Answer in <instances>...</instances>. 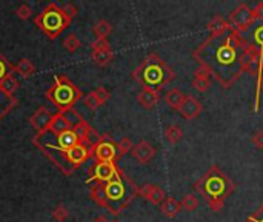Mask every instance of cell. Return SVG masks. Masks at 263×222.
<instances>
[{"mask_svg":"<svg viewBox=\"0 0 263 222\" xmlns=\"http://www.w3.org/2000/svg\"><path fill=\"white\" fill-rule=\"evenodd\" d=\"M92 33H94L96 39H108V36L112 33V25H111V22H108V20L100 19L94 24Z\"/></svg>","mask_w":263,"mask_h":222,"instance_id":"obj_28","label":"cell"},{"mask_svg":"<svg viewBox=\"0 0 263 222\" xmlns=\"http://www.w3.org/2000/svg\"><path fill=\"white\" fill-rule=\"evenodd\" d=\"M160 211L165 217L174 219L182 211V205L174 196H166V199L160 204Z\"/></svg>","mask_w":263,"mask_h":222,"instance_id":"obj_24","label":"cell"},{"mask_svg":"<svg viewBox=\"0 0 263 222\" xmlns=\"http://www.w3.org/2000/svg\"><path fill=\"white\" fill-rule=\"evenodd\" d=\"M244 37L246 40V44L260 57V67H258V73H257V76H260V74H263V22H254V25L244 34Z\"/></svg>","mask_w":263,"mask_h":222,"instance_id":"obj_12","label":"cell"},{"mask_svg":"<svg viewBox=\"0 0 263 222\" xmlns=\"http://www.w3.org/2000/svg\"><path fill=\"white\" fill-rule=\"evenodd\" d=\"M18 85L20 84H18V80L14 77V74H10L4 80H0V90H2L8 96H14L16 91L18 90Z\"/></svg>","mask_w":263,"mask_h":222,"instance_id":"obj_29","label":"cell"},{"mask_svg":"<svg viewBox=\"0 0 263 222\" xmlns=\"http://www.w3.org/2000/svg\"><path fill=\"white\" fill-rule=\"evenodd\" d=\"M228 22L231 25V28L240 34H245L256 22L254 19V13L252 8L248 4H240L230 16Z\"/></svg>","mask_w":263,"mask_h":222,"instance_id":"obj_10","label":"cell"},{"mask_svg":"<svg viewBox=\"0 0 263 222\" xmlns=\"http://www.w3.org/2000/svg\"><path fill=\"white\" fill-rule=\"evenodd\" d=\"M14 73H17L22 79H28L36 73V65L31 62L30 59H20L18 62L14 65Z\"/></svg>","mask_w":263,"mask_h":222,"instance_id":"obj_26","label":"cell"},{"mask_svg":"<svg viewBox=\"0 0 263 222\" xmlns=\"http://www.w3.org/2000/svg\"><path fill=\"white\" fill-rule=\"evenodd\" d=\"M134 148V144H132V140L130 139V137H122L117 142V151H118V159L122 157V156H125V154H128V153H131V150Z\"/></svg>","mask_w":263,"mask_h":222,"instance_id":"obj_34","label":"cell"},{"mask_svg":"<svg viewBox=\"0 0 263 222\" xmlns=\"http://www.w3.org/2000/svg\"><path fill=\"white\" fill-rule=\"evenodd\" d=\"M185 94L182 93L178 88H171L166 94H165V102L168 104V107H171L172 110H177L180 108V105L184 104V100H185Z\"/></svg>","mask_w":263,"mask_h":222,"instance_id":"obj_27","label":"cell"},{"mask_svg":"<svg viewBox=\"0 0 263 222\" xmlns=\"http://www.w3.org/2000/svg\"><path fill=\"white\" fill-rule=\"evenodd\" d=\"M245 222H263V204H262L254 213H251V214L245 219Z\"/></svg>","mask_w":263,"mask_h":222,"instance_id":"obj_38","label":"cell"},{"mask_svg":"<svg viewBox=\"0 0 263 222\" xmlns=\"http://www.w3.org/2000/svg\"><path fill=\"white\" fill-rule=\"evenodd\" d=\"M180 205H182V210H185L188 213L194 211L198 207V199L194 194H185L184 197H182V200H180Z\"/></svg>","mask_w":263,"mask_h":222,"instance_id":"obj_32","label":"cell"},{"mask_svg":"<svg viewBox=\"0 0 263 222\" xmlns=\"http://www.w3.org/2000/svg\"><path fill=\"white\" fill-rule=\"evenodd\" d=\"M54 113H51L48 108L45 107H40L30 119V124L31 127L36 130L37 136L36 137H42L46 133H50V125H51V120H52Z\"/></svg>","mask_w":263,"mask_h":222,"instance_id":"obj_13","label":"cell"},{"mask_svg":"<svg viewBox=\"0 0 263 222\" xmlns=\"http://www.w3.org/2000/svg\"><path fill=\"white\" fill-rule=\"evenodd\" d=\"M194 190L206 200L211 210L222 211L226 197L232 194L236 185L218 165H211L208 171L194 184Z\"/></svg>","mask_w":263,"mask_h":222,"instance_id":"obj_3","label":"cell"},{"mask_svg":"<svg viewBox=\"0 0 263 222\" xmlns=\"http://www.w3.org/2000/svg\"><path fill=\"white\" fill-rule=\"evenodd\" d=\"M137 102L145 110H152L160 102V91L151 88H142V91L137 94Z\"/></svg>","mask_w":263,"mask_h":222,"instance_id":"obj_19","label":"cell"},{"mask_svg":"<svg viewBox=\"0 0 263 222\" xmlns=\"http://www.w3.org/2000/svg\"><path fill=\"white\" fill-rule=\"evenodd\" d=\"M132 79L144 88L160 91L176 79V73L158 54L150 53L132 71Z\"/></svg>","mask_w":263,"mask_h":222,"instance_id":"obj_4","label":"cell"},{"mask_svg":"<svg viewBox=\"0 0 263 222\" xmlns=\"http://www.w3.org/2000/svg\"><path fill=\"white\" fill-rule=\"evenodd\" d=\"M68 130H72V125L70 122V119L66 117L65 113H54L52 120H51V125H50V133L54 136L62 134Z\"/></svg>","mask_w":263,"mask_h":222,"instance_id":"obj_21","label":"cell"},{"mask_svg":"<svg viewBox=\"0 0 263 222\" xmlns=\"http://www.w3.org/2000/svg\"><path fill=\"white\" fill-rule=\"evenodd\" d=\"M10 74H14V65L2 53H0V80H4Z\"/></svg>","mask_w":263,"mask_h":222,"instance_id":"obj_33","label":"cell"},{"mask_svg":"<svg viewBox=\"0 0 263 222\" xmlns=\"http://www.w3.org/2000/svg\"><path fill=\"white\" fill-rule=\"evenodd\" d=\"M231 30V25L228 22V19H225L224 16H214L210 24H208V31L210 36H220V34H225Z\"/></svg>","mask_w":263,"mask_h":222,"instance_id":"obj_23","label":"cell"},{"mask_svg":"<svg viewBox=\"0 0 263 222\" xmlns=\"http://www.w3.org/2000/svg\"><path fill=\"white\" fill-rule=\"evenodd\" d=\"M56 139H57V144H56V145L51 144V142H50V144H51L54 148L60 150V151L71 150V148H74L76 145L80 144V139L77 137V134L74 133V130H68V131L62 133V134H58V136H56Z\"/></svg>","mask_w":263,"mask_h":222,"instance_id":"obj_20","label":"cell"},{"mask_svg":"<svg viewBox=\"0 0 263 222\" xmlns=\"http://www.w3.org/2000/svg\"><path fill=\"white\" fill-rule=\"evenodd\" d=\"M131 154L138 164L146 165L156 157V148L148 142V140H140V142H137L134 148L131 150Z\"/></svg>","mask_w":263,"mask_h":222,"instance_id":"obj_15","label":"cell"},{"mask_svg":"<svg viewBox=\"0 0 263 222\" xmlns=\"http://www.w3.org/2000/svg\"><path fill=\"white\" fill-rule=\"evenodd\" d=\"M92 222H110V220H108V219H106L105 216H97V217H96V219H94Z\"/></svg>","mask_w":263,"mask_h":222,"instance_id":"obj_41","label":"cell"},{"mask_svg":"<svg viewBox=\"0 0 263 222\" xmlns=\"http://www.w3.org/2000/svg\"><path fill=\"white\" fill-rule=\"evenodd\" d=\"M248 44L232 28L220 36H210L204 44L192 53V59L198 68L205 70L214 77L222 88H231L245 70Z\"/></svg>","mask_w":263,"mask_h":222,"instance_id":"obj_1","label":"cell"},{"mask_svg":"<svg viewBox=\"0 0 263 222\" xmlns=\"http://www.w3.org/2000/svg\"><path fill=\"white\" fill-rule=\"evenodd\" d=\"M191 85L198 93H206L211 88V76L205 70L198 68L196 71V74H194V79H192Z\"/></svg>","mask_w":263,"mask_h":222,"instance_id":"obj_22","label":"cell"},{"mask_svg":"<svg viewBox=\"0 0 263 222\" xmlns=\"http://www.w3.org/2000/svg\"><path fill=\"white\" fill-rule=\"evenodd\" d=\"M72 130L77 134V137L80 139V144H85L88 147H92L97 142V140L100 139V134L86 122V120L82 116H80L78 120L74 124Z\"/></svg>","mask_w":263,"mask_h":222,"instance_id":"obj_14","label":"cell"},{"mask_svg":"<svg viewBox=\"0 0 263 222\" xmlns=\"http://www.w3.org/2000/svg\"><path fill=\"white\" fill-rule=\"evenodd\" d=\"M252 13H254L256 22H263V2H258V4L252 8Z\"/></svg>","mask_w":263,"mask_h":222,"instance_id":"obj_39","label":"cell"},{"mask_svg":"<svg viewBox=\"0 0 263 222\" xmlns=\"http://www.w3.org/2000/svg\"><path fill=\"white\" fill-rule=\"evenodd\" d=\"M92 157L96 162H116L118 160V151H117V142L108 136L104 134L92 145Z\"/></svg>","mask_w":263,"mask_h":222,"instance_id":"obj_8","label":"cell"},{"mask_svg":"<svg viewBox=\"0 0 263 222\" xmlns=\"http://www.w3.org/2000/svg\"><path fill=\"white\" fill-rule=\"evenodd\" d=\"M16 107H17L16 96H8V94H5L2 90H0V122H2V119L8 113H11Z\"/></svg>","mask_w":263,"mask_h":222,"instance_id":"obj_25","label":"cell"},{"mask_svg":"<svg viewBox=\"0 0 263 222\" xmlns=\"http://www.w3.org/2000/svg\"><path fill=\"white\" fill-rule=\"evenodd\" d=\"M114 222H118V220H114Z\"/></svg>","mask_w":263,"mask_h":222,"instance_id":"obj_42","label":"cell"},{"mask_svg":"<svg viewBox=\"0 0 263 222\" xmlns=\"http://www.w3.org/2000/svg\"><path fill=\"white\" fill-rule=\"evenodd\" d=\"M165 137L171 145H177L182 140V137H184V130H182L178 125L172 124L165 130Z\"/></svg>","mask_w":263,"mask_h":222,"instance_id":"obj_30","label":"cell"},{"mask_svg":"<svg viewBox=\"0 0 263 222\" xmlns=\"http://www.w3.org/2000/svg\"><path fill=\"white\" fill-rule=\"evenodd\" d=\"M64 8V11H65V14L72 20L76 16H77V13H78V10H77V7H74L72 4H66V5H64L62 7Z\"/></svg>","mask_w":263,"mask_h":222,"instance_id":"obj_40","label":"cell"},{"mask_svg":"<svg viewBox=\"0 0 263 222\" xmlns=\"http://www.w3.org/2000/svg\"><path fill=\"white\" fill-rule=\"evenodd\" d=\"M111 97V93L105 88V87H98L96 90H92L91 93H88L84 99V104L86 108H90L91 111L100 108L102 105H105L108 102V99Z\"/></svg>","mask_w":263,"mask_h":222,"instance_id":"obj_16","label":"cell"},{"mask_svg":"<svg viewBox=\"0 0 263 222\" xmlns=\"http://www.w3.org/2000/svg\"><path fill=\"white\" fill-rule=\"evenodd\" d=\"M71 22L72 20L65 14L64 8L58 7L57 4H50L34 19V25L51 40L57 39L71 25Z\"/></svg>","mask_w":263,"mask_h":222,"instance_id":"obj_7","label":"cell"},{"mask_svg":"<svg viewBox=\"0 0 263 222\" xmlns=\"http://www.w3.org/2000/svg\"><path fill=\"white\" fill-rule=\"evenodd\" d=\"M32 142L60 171L66 176L71 174L74 170H77L82 164H85L90 157H92V147H88L85 144H78L71 150L60 151L54 148L50 142L42 144V142H38V140H32Z\"/></svg>","mask_w":263,"mask_h":222,"instance_id":"obj_5","label":"cell"},{"mask_svg":"<svg viewBox=\"0 0 263 222\" xmlns=\"http://www.w3.org/2000/svg\"><path fill=\"white\" fill-rule=\"evenodd\" d=\"M91 59L92 62L104 68V67H108L112 59H114V51L108 42V39H96L92 45H91Z\"/></svg>","mask_w":263,"mask_h":222,"instance_id":"obj_11","label":"cell"},{"mask_svg":"<svg viewBox=\"0 0 263 222\" xmlns=\"http://www.w3.org/2000/svg\"><path fill=\"white\" fill-rule=\"evenodd\" d=\"M16 16L20 19V20H28L31 16H32V8L28 5V4H22L17 10H16Z\"/></svg>","mask_w":263,"mask_h":222,"instance_id":"obj_36","label":"cell"},{"mask_svg":"<svg viewBox=\"0 0 263 222\" xmlns=\"http://www.w3.org/2000/svg\"><path fill=\"white\" fill-rule=\"evenodd\" d=\"M124 171L117 167L116 162H96L90 170V177L86 184H105L118 177Z\"/></svg>","mask_w":263,"mask_h":222,"instance_id":"obj_9","label":"cell"},{"mask_svg":"<svg viewBox=\"0 0 263 222\" xmlns=\"http://www.w3.org/2000/svg\"><path fill=\"white\" fill-rule=\"evenodd\" d=\"M46 99L57 107L58 113H66L82 99V91L66 76H57L54 84L45 93Z\"/></svg>","mask_w":263,"mask_h":222,"instance_id":"obj_6","label":"cell"},{"mask_svg":"<svg viewBox=\"0 0 263 222\" xmlns=\"http://www.w3.org/2000/svg\"><path fill=\"white\" fill-rule=\"evenodd\" d=\"M138 187L134 184V180L122 173L118 177L110 180L105 184H91L90 196L94 202L108 210L111 214L118 216L137 196Z\"/></svg>","mask_w":263,"mask_h":222,"instance_id":"obj_2","label":"cell"},{"mask_svg":"<svg viewBox=\"0 0 263 222\" xmlns=\"http://www.w3.org/2000/svg\"><path fill=\"white\" fill-rule=\"evenodd\" d=\"M137 196H142V197H144L145 200H148V202L152 204V205H160L166 199L165 191L162 190L158 185H154V184H145V185L138 187Z\"/></svg>","mask_w":263,"mask_h":222,"instance_id":"obj_17","label":"cell"},{"mask_svg":"<svg viewBox=\"0 0 263 222\" xmlns=\"http://www.w3.org/2000/svg\"><path fill=\"white\" fill-rule=\"evenodd\" d=\"M251 144L257 148V150H263V130H257L252 133L251 136Z\"/></svg>","mask_w":263,"mask_h":222,"instance_id":"obj_37","label":"cell"},{"mask_svg":"<svg viewBox=\"0 0 263 222\" xmlns=\"http://www.w3.org/2000/svg\"><path fill=\"white\" fill-rule=\"evenodd\" d=\"M202 111H204V105H202L198 102V99H196L194 96H186L184 104H182L178 108V113L186 120H192V119L198 117Z\"/></svg>","mask_w":263,"mask_h":222,"instance_id":"obj_18","label":"cell"},{"mask_svg":"<svg viewBox=\"0 0 263 222\" xmlns=\"http://www.w3.org/2000/svg\"><path fill=\"white\" fill-rule=\"evenodd\" d=\"M80 47H82V42H80V39L76 33H71L64 39V48L68 53H76Z\"/></svg>","mask_w":263,"mask_h":222,"instance_id":"obj_31","label":"cell"},{"mask_svg":"<svg viewBox=\"0 0 263 222\" xmlns=\"http://www.w3.org/2000/svg\"><path fill=\"white\" fill-rule=\"evenodd\" d=\"M52 219L54 220H57V222H64V220H66L68 219V210H66V207L65 205H57L54 210H52Z\"/></svg>","mask_w":263,"mask_h":222,"instance_id":"obj_35","label":"cell"}]
</instances>
